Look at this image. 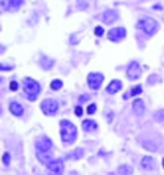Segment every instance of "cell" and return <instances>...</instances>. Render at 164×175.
Here are the masks:
<instances>
[{"label": "cell", "instance_id": "11", "mask_svg": "<svg viewBox=\"0 0 164 175\" xmlns=\"http://www.w3.org/2000/svg\"><path fill=\"white\" fill-rule=\"evenodd\" d=\"M118 18H119V14H118L116 10H107V11H104V14H103V22L107 25L116 22Z\"/></svg>", "mask_w": 164, "mask_h": 175}, {"label": "cell", "instance_id": "24", "mask_svg": "<svg viewBox=\"0 0 164 175\" xmlns=\"http://www.w3.org/2000/svg\"><path fill=\"white\" fill-rule=\"evenodd\" d=\"M94 34H96V36H98V37H101L103 34H104V29H103L101 26H97L94 29Z\"/></svg>", "mask_w": 164, "mask_h": 175}, {"label": "cell", "instance_id": "16", "mask_svg": "<svg viewBox=\"0 0 164 175\" xmlns=\"http://www.w3.org/2000/svg\"><path fill=\"white\" fill-rule=\"evenodd\" d=\"M82 129H84L86 133H93V131H96L98 129V125L94 120H92V119H88V120L82 122Z\"/></svg>", "mask_w": 164, "mask_h": 175}, {"label": "cell", "instance_id": "21", "mask_svg": "<svg viewBox=\"0 0 164 175\" xmlns=\"http://www.w3.org/2000/svg\"><path fill=\"white\" fill-rule=\"evenodd\" d=\"M153 118L156 122H163L164 120V110H159L153 114Z\"/></svg>", "mask_w": 164, "mask_h": 175}, {"label": "cell", "instance_id": "9", "mask_svg": "<svg viewBox=\"0 0 164 175\" xmlns=\"http://www.w3.org/2000/svg\"><path fill=\"white\" fill-rule=\"evenodd\" d=\"M52 141L48 137H45V136H42V137H40V138H37V141H36V149L37 151H40V152H49L51 151V148H52Z\"/></svg>", "mask_w": 164, "mask_h": 175}, {"label": "cell", "instance_id": "13", "mask_svg": "<svg viewBox=\"0 0 164 175\" xmlns=\"http://www.w3.org/2000/svg\"><path fill=\"white\" fill-rule=\"evenodd\" d=\"M123 83L120 82L119 80H113L110 82V85L107 86V93H110V95H115V93H118L120 89H122Z\"/></svg>", "mask_w": 164, "mask_h": 175}, {"label": "cell", "instance_id": "28", "mask_svg": "<svg viewBox=\"0 0 164 175\" xmlns=\"http://www.w3.org/2000/svg\"><path fill=\"white\" fill-rule=\"evenodd\" d=\"M74 112H75V115L77 116H82V114H84V110L81 107H75L74 108Z\"/></svg>", "mask_w": 164, "mask_h": 175}, {"label": "cell", "instance_id": "15", "mask_svg": "<svg viewBox=\"0 0 164 175\" xmlns=\"http://www.w3.org/2000/svg\"><path fill=\"white\" fill-rule=\"evenodd\" d=\"M145 111V105H144V101L141 98H135L134 103H133V112L137 116H141Z\"/></svg>", "mask_w": 164, "mask_h": 175}, {"label": "cell", "instance_id": "19", "mask_svg": "<svg viewBox=\"0 0 164 175\" xmlns=\"http://www.w3.org/2000/svg\"><path fill=\"white\" fill-rule=\"evenodd\" d=\"M40 63H41V67L42 68H45V70H51L55 62L52 59H49V58H47V56H42L41 60H40Z\"/></svg>", "mask_w": 164, "mask_h": 175}, {"label": "cell", "instance_id": "20", "mask_svg": "<svg viewBox=\"0 0 164 175\" xmlns=\"http://www.w3.org/2000/svg\"><path fill=\"white\" fill-rule=\"evenodd\" d=\"M118 172L120 175H131L133 174V167L128 166V164H123V166H120L118 168Z\"/></svg>", "mask_w": 164, "mask_h": 175}, {"label": "cell", "instance_id": "30", "mask_svg": "<svg viewBox=\"0 0 164 175\" xmlns=\"http://www.w3.org/2000/svg\"><path fill=\"white\" fill-rule=\"evenodd\" d=\"M88 98H89V96H86V95H82V96H81V97H79V101H81V103H84V101H86Z\"/></svg>", "mask_w": 164, "mask_h": 175}, {"label": "cell", "instance_id": "22", "mask_svg": "<svg viewBox=\"0 0 164 175\" xmlns=\"http://www.w3.org/2000/svg\"><path fill=\"white\" fill-rule=\"evenodd\" d=\"M62 86H63V82L60 80H54L51 82V89L52 90H59Z\"/></svg>", "mask_w": 164, "mask_h": 175}, {"label": "cell", "instance_id": "27", "mask_svg": "<svg viewBox=\"0 0 164 175\" xmlns=\"http://www.w3.org/2000/svg\"><path fill=\"white\" fill-rule=\"evenodd\" d=\"M14 68V66H10V64H0V70H3V71H6V70H12Z\"/></svg>", "mask_w": 164, "mask_h": 175}, {"label": "cell", "instance_id": "31", "mask_svg": "<svg viewBox=\"0 0 164 175\" xmlns=\"http://www.w3.org/2000/svg\"><path fill=\"white\" fill-rule=\"evenodd\" d=\"M161 163H163V168H164V159H163V161H161Z\"/></svg>", "mask_w": 164, "mask_h": 175}, {"label": "cell", "instance_id": "6", "mask_svg": "<svg viewBox=\"0 0 164 175\" xmlns=\"http://www.w3.org/2000/svg\"><path fill=\"white\" fill-rule=\"evenodd\" d=\"M126 74H127L128 80H131V81L138 80V78L141 77V74H142V68H141L140 63H138V62H131L130 64H128L127 70H126Z\"/></svg>", "mask_w": 164, "mask_h": 175}, {"label": "cell", "instance_id": "2", "mask_svg": "<svg viewBox=\"0 0 164 175\" xmlns=\"http://www.w3.org/2000/svg\"><path fill=\"white\" fill-rule=\"evenodd\" d=\"M23 90H25V95H26L27 100L36 101L37 96H39L40 90H41V88H40V85H39L37 81H34L33 78L26 77L23 80Z\"/></svg>", "mask_w": 164, "mask_h": 175}, {"label": "cell", "instance_id": "10", "mask_svg": "<svg viewBox=\"0 0 164 175\" xmlns=\"http://www.w3.org/2000/svg\"><path fill=\"white\" fill-rule=\"evenodd\" d=\"M23 4V0H3L2 2V6L6 11H11V12H15L18 11L19 7Z\"/></svg>", "mask_w": 164, "mask_h": 175}, {"label": "cell", "instance_id": "1", "mask_svg": "<svg viewBox=\"0 0 164 175\" xmlns=\"http://www.w3.org/2000/svg\"><path fill=\"white\" fill-rule=\"evenodd\" d=\"M60 136H62V141L64 145H71L75 142V139L78 137V130L77 126L74 123H71L67 119L60 120Z\"/></svg>", "mask_w": 164, "mask_h": 175}, {"label": "cell", "instance_id": "17", "mask_svg": "<svg viewBox=\"0 0 164 175\" xmlns=\"http://www.w3.org/2000/svg\"><path fill=\"white\" fill-rule=\"evenodd\" d=\"M10 111H11L12 115L21 116L22 114H23V107H22L19 103H15V101H14V103L10 104Z\"/></svg>", "mask_w": 164, "mask_h": 175}, {"label": "cell", "instance_id": "4", "mask_svg": "<svg viewBox=\"0 0 164 175\" xmlns=\"http://www.w3.org/2000/svg\"><path fill=\"white\" fill-rule=\"evenodd\" d=\"M57 110H59V103L54 98H47L41 103V111L48 116L56 115Z\"/></svg>", "mask_w": 164, "mask_h": 175}, {"label": "cell", "instance_id": "14", "mask_svg": "<svg viewBox=\"0 0 164 175\" xmlns=\"http://www.w3.org/2000/svg\"><path fill=\"white\" fill-rule=\"evenodd\" d=\"M37 159H39L42 164L48 166V164L54 160V156H52V153H49V152H40V151H37Z\"/></svg>", "mask_w": 164, "mask_h": 175}, {"label": "cell", "instance_id": "26", "mask_svg": "<svg viewBox=\"0 0 164 175\" xmlns=\"http://www.w3.org/2000/svg\"><path fill=\"white\" fill-rule=\"evenodd\" d=\"M3 163L6 164V166H8V164H10V153H8V152H6V153L3 155Z\"/></svg>", "mask_w": 164, "mask_h": 175}, {"label": "cell", "instance_id": "3", "mask_svg": "<svg viewBox=\"0 0 164 175\" xmlns=\"http://www.w3.org/2000/svg\"><path fill=\"white\" fill-rule=\"evenodd\" d=\"M137 27L140 30H142L146 36H153L155 33H157L159 30V23L157 21H155L153 18L149 17H144L137 22Z\"/></svg>", "mask_w": 164, "mask_h": 175}, {"label": "cell", "instance_id": "8", "mask_svg": "<svg viewBox=\"0 0 164 175\" xmlns=\"http://www.w3.org/2000/svg\"><path fill=\"white\" fill-rule=\"evenodd\" d=\"M126 37V29L125 27H113L108 32V40L113 42H118Z\"/></svg>", "mask_w": 164, "mask_h": 175}, {"label": "cell", "instance_id": "5", "mask_svg": "<svg viewBox=\"0 0 164 175\" xmlns=\"http://www.w3.org/2000/svg\"><path fill=\"white\" fill-rule=\"evenodd\" d=\"M103 81H104V75L101 73H90L88 75V85L92 90H97L100 89Z\"/></svg>", "mask_w": 164, "mask_h": 175}, {"label": "cell", "instance_id": "7", "mask_svg": "<svg viewBox=\"0 0 164 175\" xmlns=\"http://www.w3.org/2000/svg\"><path fill=\"white\" fill-rule=\"evenodd\" d=\"M47 167H48V174L49 175H63L64 164H63L62 159H56V160L54 159Z\"/></svg>", "mask_w": 164, "mask_h": 175}, {"label": "cell", "instance_id": "23", "mask_svg": "<svg viewBox=\"0 0 164 175\" xmlns=\"http://www.w3.org/2000/svg\"><path fill=\"white\" fill-rule=\"evenodd\" d=\"M142 92V86L141 85H137V86H134L133 89L130 90V95L131 96H137V95H140V93Z\"/></svg>", "mask_w": 164, "mask_h": 175}, {"label": "cell", "instance_id": "25", "mask_svg": "<svg viewBox=\"0 0 164 175\" xmlns=\"http://www.w3.org/2000/svg\"><path fill=\"white\" fill-rule=\"evenodd\" d=\"M96 110H97V107H96V104H90L89 107H88V114H90V115H92V114H94L96 112Z\"/></svg>", "mask_w": 164, "mask_h": 175}, {"label": "cell", "instance_id": "12", "mask_svg": "<svg viewBox=\"0 0 164 175\" xmlns=\"http://www.w3.org/2000/svg\"><path fill=\"white\" fill-rule=\"evenodd\" d=\"M141 168L146 170V171L155 170V159L150 156H144L142 159H141Z\"/></svg>", "mask_w": 164, "mask_h": 175}, {"label": "cell", "instance_id": "18", "mask_svg": "<svg viewBox=\"0 0 164 175\" xmlns=\"http://www.w3.org/2000/svg\"><path fill=\"white\" fill-rule=\"evenodd\" d=\"M84 149L79 148V149H75V151H73L71 153L67 155V159L69 160H78V159H81V157L84 156Z\"/></svg>", "mask_w": 164, "mask_h": 175}, {"label": "cell", "instance_id": "29", "mask_svg": "<svg viewBox=\"0 0 164 175\" xmlns=\"http://www.w3.org/2000/svg\"><path fill=\"white\" fill-rule=\"evenodd\" d=\"M10 89H11V90L18 89V82H17V81H11V83H10Z\"/></svg>", "mask_w": 164, "mask_h": 175}]
</instances>
